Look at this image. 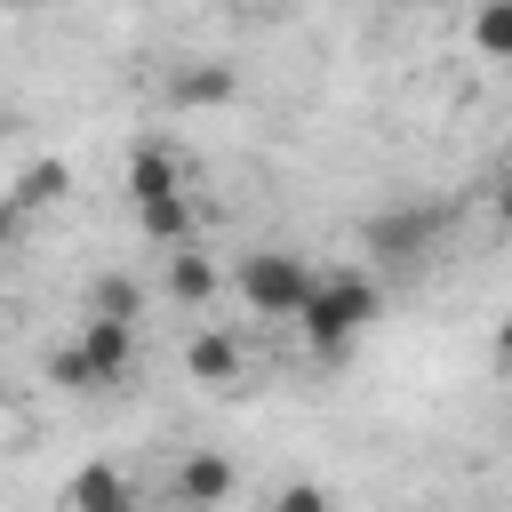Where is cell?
Here are the masks:
<instances>
[{
	"instance_id": "1",
	"label": "cell",
	"mask_w": 512,
	"mask_h": 512,
	"mask_svg": "<svg viewBox=\"0 0 512 512\" xmlns=\"http://www.w3.org/2000/svg\"><path fill=\"white\" fill-rule=\"evenodd\" d=\"M376 312H384V296H376L368 272H312V288H304V304H296V328H304V344H312L320 360H336Z\"/></svg>"
},
{
	"instance_id": "2",
	"label": "cell",
	"mask_w": 512,
	"mask_h": 512,
	"mask_svg": "<svg viewBox=\"0 0 512 512\" xmlns=\"http://www.w3.org/2000/svg\"><path fill=\"white\" fill-rule=\"evenodd\" d=\"M448 224H456V200H392V208H376V216L360 224V248H368L376 264L408 272V264H424V256L440 248Z\"/></svg>"
},
{
	"instance_id": "3",
	"label": "cell",
	"mask_w": 512,
	"mask_h": 512,
	"mask_svg": "<svg viewBox=\"0 0 512 512\" xmlns=\"http://www.w3.org/2000/svg\"><path fill=\"white\" fill-rule=\"evenodd\" d=\"M304 288H312V264H304V256H288V248H256V256H240V296H248L256 320H296Z\"/></svg>"
},
{
	"instance_id": "4",
	"label": "cell",
	"mask_w": 512,
	"mask_h": 512,
	"mask_svg": "<svg viewBox=\"0 0 512 512\" xmlns=\"http://www.w3.org/2000/svg\"><path fill=\"white\" fill-rule=\"evenodd\" d=\"M80 352H88V368H96V384H104V392H112V384H128V376H136V320H96V312H88Z\"/></svg>"
},
{
	"instance_id": "5",
	"label": "cell",
	"mask_w": 512,
	"mask_h": 512,
	"mask_svg": "<svg viewBox=\"0 0 512 512\" xmlns=\"http://www.w3.org/2000/svg\"><path fill=\"white\" fill-rule=\"evenodd\" d=\"M232 488H240V472H232V456H216V448H192V456L176 464V504H184V512H216V504H232Z\"/></svg>"
},
{
	"instance_id": "6",
	"label": "cell",
	"mask_w": 512,
	"mask_h": 512,
	"mask_svg": "<svg viewBox=\"0 0 512 512\" xmlns=\"http://www.w3.org/2000/svg\"><path fill=\"white\" fill-rule=\"evenodd\" d=\"M232 96H240V72L216 64V56L168 72V104H176V112H216V104H232Z\"/></svg>"
},
{
	"instance_id": "7",
	"label": "cell",
	"mask_w": 512,
	"mask_h": 512,
	"mask_svg": "<svg viewBox=\"0 0 512 512\" xmlns=\"http://www.w3.org/2000/svg\"><path fill=\"white\" fill-rule=\"evenodd\" d=\"M184 192V160L168 144H136L128 152V208H152V200H176Z\"/></svg>"
},
{
	"instance_id": "8",
	"label": "cell",
	"mask_w": 512,
	"mask_h": 512,
	"mask_svg": "<svg viewBox=\"0 0 512 512\" xmlns=\"http://www.w3.org/2000/svg\"><path fill=\"white\" fill-rule=\"evenodd\" d=\"M64 512H136V480L120 464H80L64 488Z\"/></svg>"
},
{
	"instance_id": "9",
	"label": "cell",
	"mask_w": 512,
	"mask_h": 512,
	"mask_svg": "<svg viewBox=\"0 0 512 512\" xmlns=\"http://www.w3.org/2000/svg\"><path fill=\"white\" fill-rule=\"evenodd\" d=\"M184 376H192V384H232V376H240V344H232L224 328H200V336L184 344Z\"/></svg>"
},
{
	"instance_id": "10",
	"label": "cell",
	"mask_w": 512,
	"mask_h": 512,
	"mask_svg": "<svg viewBox=\"0 0 512 512\" xmlns=\"http://www.w3.org/2000/svg\"><path fill=\"white\" fill-rule=\"evenodd\" d=\"M64 192H72V168H64V160H32V168L16 176V192H8V208H16V216H40V208H56Z\"/></svg>"
},
{
	"instance_id": "11",
	"label": "cell",
	"mask_w": 512,
	"mask_h": 512,
	"mask_svg": "<svg viewBox=\"0 0 512 512\" xmlns=\"http://www.w3.org/2000/svg\"><path fill=\"white\" fill-rule=\"evenodd\" d=\"M168 296H176V304H208V296H216V264H208L192 240L168 248Z\"/></svg>"
},
{
	"instance_id": "12",
	"label": "cell",
	"mask_w": 512,
	"mask_h": 512,
	"mask_svg": "<svg viewBox=\"0 0 512 512\" xmlns=\"http://www.w3.org/2000/svg\"><path fill=\"white\" fill-rule=\"evenodd\" d=\"M136 224H144V240H160V248L192 240V192H176V200H152V208H136Z\"/></svg>"
},
{
	"instance_id": "13",
	"label": "cell",
	"mask_w": 512,
	"mask_h": 512,
	"mask_svg": "<svg viewBox=\"0 0 512 512\" xmlns=\"http://www.w3.org/2000/svg\"><path fill=\"white\" fill-rule=\"evenodd\" d=\"M88 312H96V320H136V312H144V288H136L128 272H96Z\"/></svg>"
},
{
	"instance_id": "14",
	"label": "cell",
	"mask_w": 512,
	"mask_h": 512,
	"mask_svg": "<svg viewBox=\"0 0 512 512\" xmlns=\"http://www.w3.org/2000/svg\"><path fill=\"white\" fill-rule=\"evenodd\" d=\"M472 48H480L488 64L512 56V0H480V16H472Z\"/></svg>"
},
{
	"instance_id": "15",
	"label": "cell",
	"mask_w": 512,
	"mask_h": 512,
	"mask_svg": "<svg viewBox=\"0 0 512 512\" xmlns=\"http://www.w3.org/2000/svg\"><path fill=\"white\" fill-rule=\"evenodd\" d=\"M48 384H64V392H104V384H96V368H88V352H80V336L48 352Z\"/></svg>"
},
{
	"instance_id": "16",
	"label": "cell",
	"mask_w": 512,
	"mask_h": 512,
	"mask_svg": "<svg viewBox=\"0 0 512 512\" xmlns=\"http://www.w3.org/2000/svg\"><path fill=\"white\" fill-rule=\"evenodd\" d=\"M272 512H328V496H320V488H312V480H288V488H280V504H272Z\"/></svg>"
},
{
	"instance_id": "17",
	"label": "cell",
	"mask_w": 512,
	"mask_h": 512,
	"mask_svg": "<svg viewBox=\"0 0 512 512\" xmlns=\"http://www.w3.org/2000/svg\"><path fill=\"white\" fill-rule=\"evenodd\" d=\"M16 224H24V216H16V208H8V192H0V248L16 240Z\"/></svg>"
},
{
	"instance_id": "18",
	"label": "cell",
	"mask_w": 512,
	"mask_h": 512,
	"mask_svg": "<svg viewBox=\"0 0 512 512\" xmlns=\"http://www.w3.org/2000/svg\"><path fill=\"white\" fill-rule=\"evenodd\" d=\"M0 8H24V0H0Z\"/></svg>"
},
{
	"instance_id": "19",
	"label": "cell",
	"mask_w": 512,
	"mask_h": 512,
	"mask_svg": "<svg viewBox=\"0 0 512 512\" xmlns=\"http://www.w3.org/2000/svg\"><path fill=\"white\" fill-rule=\"evenodd\" d=\"M0 136H8V120H0Z\"/></svg>"
}]
</instances>
